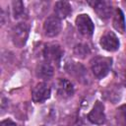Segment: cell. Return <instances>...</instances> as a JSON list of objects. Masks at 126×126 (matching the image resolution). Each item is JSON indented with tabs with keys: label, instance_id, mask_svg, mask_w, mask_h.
I'll return each instance as SVG.
<instances>
[{
	"label": "cell",
	"instance_id": "14",
	"mask_svg": "<svg viewBox=\"0 0 126 126\" xmlns=\"http://www.w3.org/2000/svg\"><path fill=\"white\" fill-rule=\"evenodd\" d=\"M12 10H13V16L15 19L22 18L25 13V7L23 2L20 0H14L12 2Z\"/></svg>",
	"mask_w": 126,
	"mask_h": 126
},
{
	"label": "cell",
	"instance_id": "9",
	"mask_svg": "<svg viewBox=\"0 0 126 126\" xmlns=\"http://www.w3.org/2000/svg\"><path fill=\"white\" fill-rule=\"evenodd\" d=\"M56 91L60 97L68 98L74 94V87L67 79H58L56 83Z\"/></svg>",
	"mask_w": 126,
	"mask_h": 126
},
{
	"label": "cell",
	"instance_id": "11",
	"mask_svg": "<svg viewBox=\"0 0 126 126\" xmlns=\"http://www.w3.org/2000/svg\"><path fill=\"white\" fill-rule=\"evenodd\" d=\"M35 75L41 79H49L53 76V67L47 61L40 62L36 65L35 68Z\"/></svg>",
	"mask_w": 126,
	"mask_h": 126
},
{
	"label": "cell",
	"instance_id": "13",
	"mask_svg": "<svg viewBox=\"0 0 126 126\" xmlns=\"http://www.w3.org/2000/svg\"><path fill=\"white\" fill-rule=\"evenodd\" d=\"M113 27L114 29L120 32V33H124L126 31V25H125V18H124V14L120 9H116L114 11V16H113V21H112Z\"/></svg>",
	"mask_w": 126,
	"mask_h": 126
},
{
	"label": "cell",
	"instance_id": "16",
	"mask_svg": "<svg viewBox=\"0 0 126 126\" xmlns=\"http://www.w3.org/2000/svg\"><path fill=\"white\" fill-rule=\"evenodd\" d=\"M0 126H17V124L14 121H12L11 119H5L1 122Z\"/></svg>",
	"mask_w": 126,
	"mask_h": 126
},
{
	"label": "cell",
	"instance_id": "17",
	"mask_svg": "<svg viewBox=\"0 0 126 126\" xmlns=\"http://www.w3.org/2000/svg\"><path fill=\"white\" fill-rule=\"evenodd\" d=\"M124 85L126 86V72H125V74H124Z\"/></svg>",
	"mask_w": 126,
	"mask_h": 126
},
{
	"label": "cell",
	"instance_id": "15",
	"mask_svg": "<svg viewBox=\"0 0 126 126\" xmlns=\"http://www.w3.org/2000/svg\"><path fill=\"white\" fill-rule=\"evenodd\" d=\"M90 53V48L85 43H79L74 47V54L79 58H85Z\"/></svg>",
	"mask_w": 126,
	"mask_h": 126
},
{
	"label": "cell",
	"instance_id": "8",
	"mask_svg": "<svg viewBox=\"0 0 126 126\" xmlns=\"http://www.w3.org/2000/svg\"><path fill=\"white\" fill-rule=\"evenodd\" d=\"M89 120L96 125H101L105 122V114H104V106L100 101H96L90 111L88 115Z\"/></svg>",
	"mask_w": 126,
	"mask_h": 126
},
{
	"label": "cell",
	"instance_id": "2",
	"mask_svg": "<svg viewBox=\"0 0 126 126\" xmlns=\"http://www.w3.org/2000/svg\"><path fill=\"white\" fill-rule=\"evenodd\" d=\"M30 33V27L26 23L17 24L12 30V40L17 47H22L26 44Z\"/></svg>",
	"mask_w": 126,
	"mask_h": 126
},
{
	"label": "cell",
	"instance_id": "10",
	"mask_svg": "<svg viewBox=\"0 0 126 126\" xmlns=\"http://www.w3.org/2000/svg\"><path fill=\"white\" fill-rule=\"evenodd\" d=\"M96 12V14L102 18V19H107L110 17L112 13V8L109 2L106 1H94V2H89Z\"/></svg>",
	"mask_w": 126,
	"mask_h": 126
},
{
	"label": "cell",
	"instance_id": "6",
	"mask_svg": "<svg viewBox=\"0 0 126 126\" xmlns=\"http://www.w3.org/2000/svg\"><path fill=\"white\" fill-rule=\"evenodd\" d=\"M32 100L34 102H43L50 96V89L44 82L37 83L32 92Z\"/></svg>",
	"mask_w": 126,
	"mask_h": 126
},
{
	"label": "cell",
	"instance_id": "4",
	"mask_svg": "<svg viewBox=\"0 0 126 126\" xmlns=\"http://www.w3.org/2000/svg\"><path fill=\"white\" fill-rule=\"evenodd\" d=\"M61 31V21L56 16L48 17L43 24L44 34L48 37H54L59 34Z\"/></svg>",
	"mask_w": 126,
	"mask_h": 126
},
{
	"label": "cell",
	"instance_id": "1",
	"mask_svg": "<svg viewBox=\"0 0 126 126\" xmlns=\"http://www.w3.org/2000/svg\"><path fill=\"white\" fill-rule=\"evenodd\" d=\"M92 71L97 79L104 78L110 71L111 59L106 57H95L92 60Z\"/></svg>",
	"mask_w": 126,
	"mask_h": 126
},
{
	"label": "cell",
	"instance_id": "12",
	"mask_svg": "<svg viewBox=\"0 0 126 126\" xmlns=\"http://www.w3.org/2000/svg\"><path fill=\"white\" fill-rule=\"evenodd\" d=\"M54 12L59 19H65L72 12V7L67 1H57L54 6Z\"/></svg>",
	"mask_w": 126,
	"mask_h": 126
},
{
	"label": "cell",
	"instance_id": "5",
	"mask_svg": "<svg viewBox=\"0 0 126 126\" xmlns=\"http://www.w3.org/2000/svg\"><path fill=\"white\" fill-rule=\"evenodd\" d=\"M99 44L102 49L109 52L116 51L119 48V40L112 32H104L99 39Z\"/></svg>",
	"mask_w": 126,
	"mask_h": 126
},
{
	"label": "cell",
	"instance_id": "3",
	"mask_svg": "<svg viewBox=\"0 0 126 126\" xmlns=\"http://www.w3.org/2000/svg\"><path fill=\"white\" fill-rule=\"evenodd\" d=\"M75 24H76V27H77L79 32L81 34H83L84 36H91L94 33V23L89 15H87V14L79 15L76 18Z\"/></svg>",
	"mask_w": 126,
	"mask_h": 126
},
{
	"label": "cell",
	"instance_id": "7",
	"mask_svg": "<svg viewBox=\"0 0 126 126\" xmlns=\"http://www.w3.org/2000/svg\"><path fill=\"white\" fill-rule=\"evenodd\" d=\"M63 54L61 47L56 43L46 44L43 49V56L47 62H58Z\"/></svg>",
	"mask_w": 126,
	"mask_h": 126
}]
</instances>
